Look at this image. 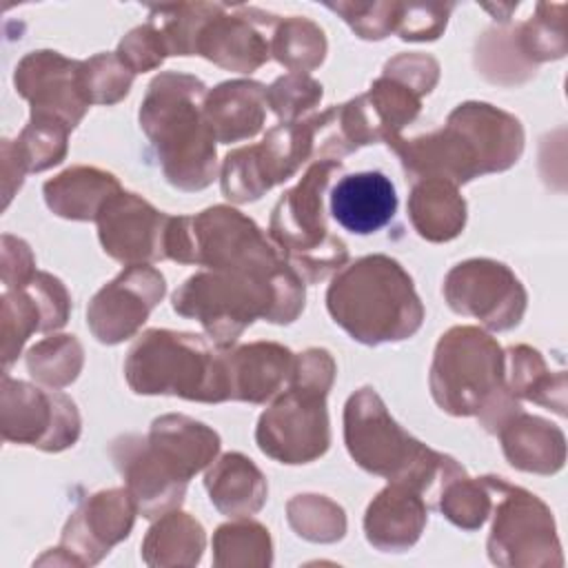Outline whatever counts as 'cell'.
Listing matches in <instances>:
<instances>
[{
  "label": "cell",
  "instance_id": "obj_10",
  "mask_svg": "<svg viewBox=\"0 0 568 568\" xmlns=\"http://www.w3.org/2000/svg\"><path fill=\"white\" fill-rule=\"evenodd\" d=\"M501 351L481 331H448L435 353L430 388L435 402L453 415L490 410L501 388Z\"/></svg>",
  "mask_w": 568,
  "mask_h": 568
},
{
  "label": "cell",
  "instance_id": "obj_11",
  "mask_svg": "<svg viewBox=\"0 0 568 568\" xmlns=\"http://www.w3.org/2000/svg\"><path fill=\"white\" fill-rule=\"evenodd\" d=\"M193 246L195 264H206L215 271L273 280L286 268L260 229L229 206L206 209L193 217Z\"/></svg>",
  "mask_w": 568,
  "mask_h": 568
},
{
  "label": "cell",
  "instance_id": "obj_1",
  "mask_svg": "<svg viewBox=\"0 0 568 568\" xmlns=\"http://www.w3.org/2000/svg\"><path fill=\"white\" fill-rule=\"evenodd\" d=\"M521 142L515 118L490 104L468 102L450 113L444 129L408 142L393 138L388 144L399 153L406 171L459 184L479 173L508 169L517 162Z\"/></svg>",
  "mask_w": 568,
  "mask_h": 568
},
{
  "label": "cell",
  "instance_id": "obj_2",
  "mask_svg": "<svg viewBox=\"0 0 568 568\" xmlns=\"http://www.w3.org/2000/svg\"><path fill=\"white\" fill-rule=\"evenodd\" d=\"M304 306V284L286 266L273 280L242 273H197L173 295L180 315L195 317L220 344H231L257 315L271 322H293Z\"/></svg>",
  "mask_w": 568,
  "mask_h": 568
},
{
  "label": "cell",
  "instance_id": "obj_24",
  "mask_svg": "<svg viewBox=\"0 0 568 568\" xmlns=\"http://www.w3.org/2000/svg\"><path fill=\"white\" fill-rule=\"evenodd\" d=\"M408 211L417 233L433 242L453 240L466 220V204L457 195L455 184L437 178L413 186Z\"/></svg>",
  "mask_w": 568,
  "mask_h": 568
},
{
  "label": "cell",
  "instance_id": "obj_23",
  "mask_svg": "<svg viewBox=\"0 0 568 568\" xmlns=\"http://www.w3.org/2000/svg\"><path fill=\"white\" fill-rule=\"evenodd\" d=\"M266 91L257 82H224L204 104L206 122L220 142H237L260 131Z\"/></svg>",
  "mask_w": 568,
  "mask_h": 568
},
{
  "label": "cell",
  "instance_id": "obj_15",
  "mask_svg": "<svg viewBox=\"0 0 568 568\" xmlns=\"http://www.w3.org/2000/svg\"><path fill=\"white\" fill-rule=\"evenodd\" d=\"M444 293L453 311L473 315L497 331L515 326L526 306V293L517 277L490 260L457 264L446 277Z\"/></svg>",
  "mask_w": 568,
  "mask_h": 568
},
{
  "label": "cell",
  "instance_id": "obj_26",
  "mask_svg": "<svg viewBox=\"0 0 568 568\" xmlns=\"http://www.w3.org/2000/svg\"><path fill=\"white\" fill-rule=\"evenodd\" d=\"M206 488L211 501L229 517H244L260 510L266 497L262 473L251 459L237 453L222 457V462L206 475Z\"/></svg>",
  "mask_w": 568,
  "mask_h": 568
},
{
  "label": "cell",
  "instance_id": "obj_9",
  "mask_svg": "<svg viewBox=\"0 0 568 568\" xmlns=\"http://www.w3.org/2000/svg\"><path fill=\"white\" fill-rule=\"evenodd\" d=\"M295 386L260 417L257 444L262 453L282 464H306L328 448L326 390L333 379V362L308 375L297 357Z\"/></svg>",
  "mask_w": 568,
  "mask_h": 568
},
{
  "label": "cell",
  "instance_id": "obj_3",
  "mask_svg": "<svg viewBox=\"0 0 568 568\" xmlns=\"http://www.w3.org/2000/svg\"><path fill=\"white\" fill-rule=\"evenodd\" d=\"M326 304L333 320L364 344L410 337L424 317L410 277L386 255L362 257L342 271L326 293Z\"/></svg>",
  "mask_w": 568,
  "mask_h": 568
},
{
  "label": "cell",
  "instance_id": "obj_19",
  "mask_svg": "<svg viewBox=\"0 0 568 568\" xmlns=\"http://www.w3.org/2000/svg\"><path fill=\"white\" fill-rule=\"evenodd\" d=\"M133 497L126 490L93 495L67 524L62 546L71 552V564H98L104 552L124 539L133 526Z\"/></svg>",
  "mask_w": 568,
  "mask_h": 568
},
{
  "label": "cell",
  "instance_id": "obj_18",
  "mask_svg": "<svg viewBox=\"0 0 568 568\" xmlns=\"http://www.w3.org/2000/svg\"><path fill=\"white\" fill-rule=\"evenodd\" d=\"M80 73L82 64L69 62L55 51H38L16 69V87L31 100L36 115L62 118L73 129L91 104Z\"/></svg>",
  "mask_w": 568,
  "mask_h": 568
},
{
  "label": "cell",
  "instance_id": "obj_25",
  "mask_svg": "<svg viewBox=\"0 0 568 568\" xmlns=\"http://www.w3.org/2000/svg\"><path fill=\"white\" fill-rule=\"evenodd\" d=\"M118 180L111 173L98 169H69L55 180L44 184V197L51 211L62 217L73 220H93L111 195L118 191Z\"/></svg>",
  "mask_w": 568,
  "mask_h": 568
},
{
  "label": "cell",
  "instance_id": "obj_33",
  "mask_svg": "<svg viewBox=\"0 0 568 568\" xmlns=\"http://www.w3.org/2000/svg\"><path fill=\"white\" fill-rule=\"evenodd\" d=\"M322 98V87L304 75H288L277 80L268 91L266 100L280 118H295L311 109Z\"/></svg>",
  "mask_w": 568,
  "mask_h": 568
},
{
  "label": "cell",
  "instance_id": "obj_5",
  "mask_svg": "<svg viewBox=\"0 0 568 568\" xmlns=\"http://www.w3.org/2000/svg\"><path fill=\"white\" fill-rule=\"evenodd\" d=\"M217 435L200 422L169 415L153 422L149 444L126 446L118 459L129 493L144 517H158L182 501L184 484L217 453Z\"/></svg>",
  "mask_w": 568,
  "mask_h": 568
},
{
  "label": "cell",
  "instance_id": "obj_4",
  "mask_svg": "<svg viewBox=\"0 0 568 568\" xmlns=\"http://www.w3.org/2000/svg\"><path fill=\"white\" fill-rule=\"evenodd\" d=\"M204 84L191 75L164 73L149 87L140 124L158 146L169 182L180 189H204L215 173L213 131L200 100Z\"/></svg>",
  "mask_w": 568,
  "mask_h": 568
},
{
  "label": "cell",
  "instance_id": "obj_30",
  "mask_svg": "<svg viewBox=\"0 0 568 568\" xmlns=\"http://www.w3.org/2000/svg\"><path fill=\"white\" fill-rule=\"evenodd\" d=\"M291 504L300 508V513H295L293 508L288 510V521L300 537L311 541H335L344 535V513L335 504L328 506V499L317 495H300Z\"/></svg>",
  "mask_w": 568,
  "mask_h": 568
},
{
  "label": "cell",
  "instance_id": "obj_27",
  "mask_svg": "<svg viewBox=\"0 0 568 568\" xmlns=\"http://www.w3.org/2000/svg\"><path fill=\"white\" fill-rule=\"evenodd\" d=\"M204 550V530L186 513H171L158 521L142 546L149 566H193Z\"/></svg>",
  "mask_w": 568,
  "mask_h": 568
},
{
  "label": "cell",
  "instance_id": "obj_12",
  "mask_svg": "<svg viewBox=\"0 0 568 568\" xmlns=\"http://www.w3.org/2000/svg\"><path fill=\"white\" fill-rule=\"evenodd\" d=\"M315 120L306 124H280L260 146L237 149L226 155L222 191L229 200H257L273 184L284 182L313 151Z\"/></svg>",
  "mask_w": 568,
  "mask_h": 568
},
{
  "label": "cell",
  "instance_id": "obj_6",
  "mask_svg": "<svg viewBox=\"0 0 568 568\" xmlns=\"http://www.w3.org/2000/svg\"><path fill=\"white\" fill-rule=\"evenodd\" d=\"M346 446L353 459L377 475L430 493L435 477L464 475L455 459L433 453L402 430L386 413L373 388L357 390L346 404Z\"/></svg>",
  "mask_w": 568,
  "mask_h": 568
},
{
  "label": "cell",
  "instance_id": "obj_20",
  "mask_svg": "<svg viewBox=\"0 0 568 568\" xmlns=\"http://www.w3.org/2000/svg\"><path fill=\"white\" fill-rule=\"evenodd\" d=\"M397 211V193L382 171L344 175L331 191V213L335 222L357 235H368L386 226Z\"/></svg>",
  "mask_w": 568,
  "mask_h": 568
},
{
  "label": "cell",
  "instance_id": "obj_21",
  "mask_svg": "<svg viewBox=\"0 0 568 568\" xmlns=\"http://www.w3.org/2000/svg\"><path fill=\"white\" fill-rule=\"evenodd\" d=\"M426 524V501L419 490L395 481L371 501L364 519L366 539L384 552H402L410 548Z\"/></svg>",
  "mask_w": 568,
  "mask_h": 568
},
{
  "label": "cell",
  "instance_id": "obj_32",
  "mask_svg": "<svg viewBox=\"0 0 568 568\" xmlns=\"http://www.w3.org/2000/svg\"><path fill=\"white\" fill-rule=\"evenodd\" d=\"M288 29L295 36V40H293V44L275 40V58L282 64H286L291 69H302V71L320 64L324 58V49H326L322 31L315 24L304 22V20L288 22Z\"/></svg>",
  "mask_w": 568,
  "mask_h": 568
},
{
  "label": "cell",
  "instance_id": "obj_29",
  "mask_svg": "<svg viewBox=\"0 0 568 568\" xmlns=\"http://www.w3.org/2000/svg\"><path fill=\"white\" fill-rule=\"evenodd\" d=\"M268 530L255 521H235L220 526L213 537L215 566H268Z\"/></svg>",
  "mask_w": 568,
  "mask_h": 568
},
{
  "label": "cell",
  "instance_id": "obj_13",
  "mask_svg": "<svg viewBox=\"0 0 568 568\" xmlns=\"http://www.w3.org/2000/svg\"><path fill=\"white\" fill-rule=\"evenodd\" d=\"M504 493L488 539L490 561L499 566L552 564L550 552L559 555V541L548 508L521 488L504 484Z\"/></svg>",
  "mask_w": 568,
  "mask_h": 568
},
{
  "label": "cell",
  "instance_id": "obj_31",
  "mask_svg": "<svg viewBox=\"0 0 568 568\" xmlns=\"http://www.w3.org/2000/svg\"><path fill=\"white\" fill-rule=\"evenodd\" d=\"M484 486L479 481H466V477L459 475L446 484L437 506L453 524L475 530L484 524L490 506V493Z\"/></svg>",
  "mask_w": 568,
  "mask_h": 568
},
{
  "label": "cell",
  "instance_id": "obj_22",
  "mask_svg": "<svg viewBox=\"0 0 568 568\" xmlns=\"http://www.w3.org/2000/svg\"><path fill=\"white\" fill-rule=\"evenodd\" d=\"M226 359L229 397L264 402L280 393L286 379L295 375V357L277 344H251L237 348Z\"/></svg>",
  "mask_w": 568,
  "mask_h": 568
},
{
  "label": "cell",
  "instance_id": "obj_8",
  "mask_svg": "<svg viewBox=\"0 0 568 568\" xmlns=\"http://www.w3.org/2000/svg\"><path fill=\"white\" fill-rule=\"evenodd\" d=\"M337 169H342L337 160L313 164L302 182L280 197L273 211L271 235L286 257L306 273L308 282L322 280L346 260L344 242L328 233L322 213V191Z\"/></svg>",
  "mask_w": 568,
  "mask_h": 568
},
{
  "label": "cell",
  "instance_id": "obj_16",
  "mask_svg": "<svg viewBox=\"0 0 568 568\" xmlns=\"http://www.w3.org/2000/svg\"><path fill=\"white\" fill-rule=\"evenodd\" d=\"M169 222L135 193H118L98 213L100 242L111 257L129 264L166 257Z\"/></svg>",
  "mask_w": 568,
  "mask_h": 568
},
{
  "label": "cell",
  "instance_id": "obj_7",
  "mask_svg": "<svg viewBox=\"0 0 568 568\" xmlns=\"http://www.w3.org/2000/svg\"><path fill=\"white\" fill-rule=\"evenodd\" d=\"M126 377L135 393H171L197 402L229 399L226 359L200 335L149 331L129 353Z\"/></svg>",
  "mask_w": 568,
  "mask_h": 568
},
{
  "label": "cell",
  "instance_id": "obj_28",
  "mask_svg": "<svg viewBox=\"0 0 568 568\" xmlns=\"http://www.w3.org/2000/svg\"><path fill=\"white\" fill-rule=\"evenodd\" d=\"M513 426L515 428H508L504 433V450L513 466L521 470H535V473H552L561 466L564 462L561 448L537 446L539 442L561 435L557 428H552V424L537 417L521 415V422Z\"/></svg>",
  "mask_w": 568,
  "mask_h": 568
},
{
  "label": "cell",
  "instance_id": "obj_17",
  "mask_svg": "<svg viewBox=\"0 0 568 568\" xmlns=\"http://www.w3.org/2000/svg\"><path fill=\"white\" fill-rule=\"evenodd\" d=\"M164 293V277L140 264H131L89 306V326L100 342L115 344L133 335Z\"/></svg>",
  "mask_w": 568,
  "mask_h": 568
},
{
  "label": "cell",
  "instance_id": "obj_14",
  "mask_svg": "<svg viewBox=\"0 0 568 568\" xmlns=\"http://www.w3.org/2000/svg\"><path fill=\"white\" fill-rule=\"evenodd\" d=\"M2 433L4 439L62 450L75 442L80 419L69 397L44 393L24 382L2 384Z\"/></svg>",
  "mask_w": 568,
  "mask_h": 568
}]
</instances>
